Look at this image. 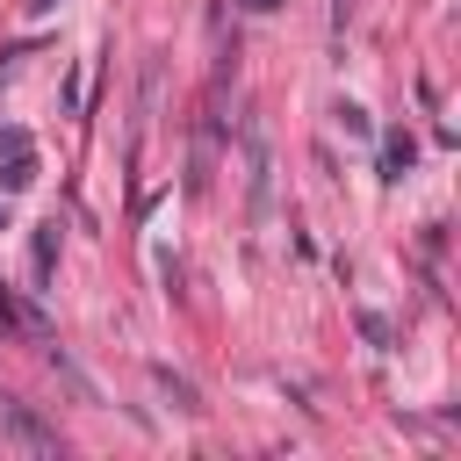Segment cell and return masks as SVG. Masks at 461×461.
Returning <instances> with one entry per match:
<instances>
[{"label": "cell", "mask_w": 461, "mask_h": 461, "mask_svg": "<svg viewBox=\"0 0 461 461\" xmlns=\"http://www.w3.org/2000/svg\"><path fill=\"white\" fill-rule=\"evenodd\" d=\"M0 425H7V432H14L29 454H58V432H50V425H36V418H29L14 396H0Z\"/></svg>", "instance_id": "obj_1"}, {"label": "cell", "mask_w": 461, "mask_h": 461, "mask_svg": "<svg viewBox=\"0 0 461 461\" xmlns=\"http://www.w3.org/2000/svg\"><path fill=\"white\" fill-rule=\"evenodd\" d=\"M50 259H58V223H43V230L29 238V281H36V288L50 281Z\"/></svg>", "instance_id": "obj_2"}, {"label": "cell", "mask_w": 461, "mask_h": 461, "mask_svg": "<svg viewBox=\"0 0 461 461\" xmlns=\"http://www.w3.org/2000/svg\"><path fill=\"white\" fill-rule=\"evenodd\" d=\"M0 331H43V317H36V310H22V303H7V295H0Z\"/></svg>", "instance_id": "obj_3"}, {"label": "cell", "mask_w": 461, "mask_h": 461, "mask_svg": "<svg viewBox=\"0 0 461 461\" xmlns=\"http://www.w3.org/2000/svg\"><path fill=\"white\" fill-rule=\"evenodd\" d=\"M238 7H259V14H267V7H281V0H238Z\"/></svg>", "instance_id": "obj_4"}, {"label": "cell", "mask_w": 461, "mask_h": 461, "mask_svg": "<svg viewBox=\"0 0 461 461\" xmlns=\"http://www.w3.org/2000/svg\"><path fill=\"white\" fill-rule=\"evenodd\" d=\"M0 223H7V194H0Z\"/></svg>", "instance_id": "obj_5"}]
</instances>
